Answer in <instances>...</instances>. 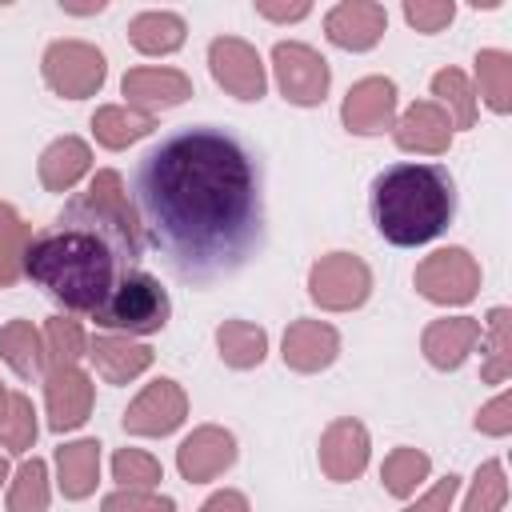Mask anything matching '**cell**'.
<instances>
[{
    "label": "cell",
    "instance_id": "1f68e13d",
    "mask_svg": "<svg viewBox=\"0 0 512 512\" xmlns=\"http://www.w3.org/2000/svg\"><path fill=\"white\" fill-rule=\"evenodd\" d=\"M32 228L24 224V216L0 200V288H12L24 276V252H28Z\"/></svg>",
    "mask_w": 512,
    "mask_h": 512
},
{
    "label": "cell",
    "instance_id": "d590c367",
    "mask_svg": "<svg viewBox=\"0 0 512 512\" xmlns=\"http://www.w3.org/2000/svg\"><path fill=\"white\" fill-rule=\"evenodd\" d=\"M112 480L120 488H148V492H156V484L164 480V468L144 448H116V456H112Z\"/></svg>",
    "mask_w": 512,
    "mask_h": 512
},
{
    "label": "cell",
    "instance_id": "9a60e30c",
    "mask_svg": "<svg viewBox=\"0 0 512 512\" xmlns=\"http://www.w3.org/2000/svg\"><path fill=\"white\" fill-rule=\"evenodd\" d=\"M120 92H124V104L144 112V116H156L164 108H176L192 96V80L180 72V68H156V64H140V68H128L124 80H120Z\"/></svg>",
    "mask_w": 512,
    "mask_h": 512
},
{
    "label": "cell",
    "instance_id": "f1b7e54d",
    "mask_svg": "<svg viewBox=\"0 0 512 512\" xmlns=\"http://www.w3.org/2000/svg\"><path fill=\"white\" fill-rule=\"evenodd\" d=\"M484 336V360H480V380L484 384H504L512 376V312L500 304L488 312V332Z\"/></svg>",
    "mask_w": 512,
    "mask_h": 512
},
{
    "label": "cell",
    "instance_id": "cb8c5ba5",
    "mask_svg": "<svg viewBox=\"0 0 512 512\" xmlns=\"http://www.w3.org/2000/svg\"><path fill=\"white\" fill-rule=\"evenodd\" d=\"M184 36H188L184 16H176L168 8H148L128 20V40L144 56H172L184 44Z\"/></svg>",
    "mask_w": 512,
    "mask_h": 512
},
{
    "label": "cell",
    "instance_id": "74e56055",
    "mask_svg": "<svg viewBox=\"0 0 512 512\" xmlns=\"http://www.w3.org/2000/svg\"><path fill=\"white\" fill-rule=\"evenodd\" d=\"M100 512H176V500L148 488H116L100 500Z\"/></svg>",
    "mask_w": 512,
    "mask_h": 512
},
{
    "label": "cell",
    "instance_id": "4316f807",
    "mask_svg": "<svg viewBox=\"0 0 512 512\" xmlns=\"http://www.w3.org/2000/svg\"><path fill=\"white\" fill-rule=\"evenodd\" d=\"M216 352L236 372L260 368L264 356H268V332L260 324H252V320H224L216 328Z\"/></svg>",
    "mask_w": 512,
    "mask_h": 512
},
{
    "label": "cell",
    "instance_id": "d6986e66",
    "mask_svg": "<svg viewBox=\"0 0 512 512\" xmlns=\"http://www.w3.org/2000/svg\"><path fill=\"white\" fill-rule=\"evenodd\" d=\"M280 356L292 372H324L340 356V332L328 320H292L280 340Z\"/></svg>",
    "mask_w": 512,
    "mask_h": 512
},
{
    "label": "cell",
    "instance_id": "4dcf8cb0",
    "mask_svg": "<svg viewBox=\"0 0 512 512\" xmlns=\"http://www.w3.org/2000/svg\"><path fill=\"white\" fill-rule=\"evenodd\" d=\"M432 96H436V104L448 112L452 132L476 124V88H472V80H468L460 68H440V72L432 76Z\"/></svg>",
    "mask_w": 512,
    "mask_h": 512
},
{
    "label": "cell",
    "instance_id": "bcb514c9",
    "mask_svg": "<svg viewBox=\"0 0 512 512\" xmlns=\"http://www.w3.org/2000/svg\"><path fill=\"white\" fill-rule=\"evenodd\" d=\"M4 396H8V388H4V384H0V404H4Z\"/></svg>",
    "mask_w": 512,
    "mask_h": 512
},
{
    "label": "cell",
    "instance_id": "44dd1931",
    "mask_svg": "<svg viewBox=\"0 0 512 512\" xmlns=\"http://www.w3.org/2000/svg\"><path fill=\"white\" fill-rule=\"evenodd\" d=\"M480 344V320L476 316H444V320H432L420 336V348H424V360L440 372H452L460 368L472 348Z\"/></svg>",
    "mask_w": 512,
    "mask_h": 512
},
{
    "label": "cell",
    "instance_id": "b9f144b4",
    "mask_svg": "<svg viewBox=\"0 0 512 512\" xmlns=\"http://www.w3.org/2000/svg\"><path fill=\"white\" fill-rule=\"evenodd\" d=\"M256 12H260L264 20H276V24H296V20H304V16L312 12V4H308V0H292V4L256 0Z\"/></svg>",
    "mask_w": 512,
    "mask_h": 512
},
{
    "label": "cell",
    "instance_id": "ee69618b",
    "mask_svg": "<svg viewBox=\"0 0 512 512\" xmlns=\"http://www.w3.org/2000/svg\"><path fill=\"white\" fill-rule=\"evenodd\" d=\"M60 8H64L68 16H96V12H104V0H92V4H72V0H60Z\"/></svg>",
    "mask_w": 512,
    "mask_h": 512
},
{
    "label": "cell",
    "instance_id": "f546056e",
    "mask_svg": "<svg viewBox=\"0 0 512 512\" xmlns=\"http://www.w3.org/2000/svg\"><path fill=\"white\" fill-rule=\"evenodd\" d=\"M428 472H432L428 452L404 444V448H392V452L384 456V464H380V484H384L388 496L408 500V496L428 480Z\"/></svg>",
    "mask_w": 512,
    "mask_h": 512
},
{
    "label": "cell",
    "instance_id": "8d00e7d4",
    "mask_svg": "<svg viewBox=\"0 0 512 512\" xmlns=\"http://www.w3.org/2000/svg\"><path fill=\"white\" fill-rule=\"evenodd\" d=\"M504 500H508V480H504V464L500 460H484L472 476V488H468V500L460 512H504Z\"/></svg>",
    "mask_w": 512,
    "mask_h": 512
},
{
    "label": "cell",
    "instance_id": "ffe728a7",
    "mask_svg": "<svg viewBox=\"0 0 512 512\" xmlns=\"http://www.w3.org/2000/svg\"><path fill=\"white\" fill-rule=\"evenodd\" d=\"M92 368L108 380V384H128L136 376H144L152 368V348L132 340V336H120V332H96L88 336V352Z\"/></svg>",
    "mask_w": 512,
    "mask_h": 512
},
{
    "label": "cell",
    "instance_id": "277c9868",
    "mask_svg": "<svg viewBox=\"0 0 512 512\" xmlns=\"http://www.w3.org/2000/svg\"><path fill=\"white\" fill-rule=\"evenodd\" d=\"M56 224L100 236L116 252V260H124V264H136L144 256V224H140L136 200L124 188V176L116 168H100L88 180V188L64 204Z\"/></svg>",
    "mask_w": 512,
    "mask_h": 512
},
{
    "label": "cell",
    "instance_id": "9c48e42d",
    "mask_svg": "<svg viewBox=\"0 0 512 512\" xmlns=\"http://www.w3.org/2000/svg\"><path fill=\"white\" fill-rule=\"evenodd\" d=\"M372 272L352 252H328L308 268V296L324 312H352L368 300Z\"/></svg>",
    "mask_w": 512,
    "mask_h": 512
},
{
    "label": "cell",
    "instance_id": "4fadbf2b",
    "mask_svg": "<svg viewBox=\"0 0 512 512\" xmlns=\"http://www.w3.org/2000/svg\"><path fill=\"white\" fill-rule=\"evenodd\" d=\"M236 464V436L220 424L192 428L176 448V468L188 484H208Z\"/></svg>",
    "mask_w": 512,
    "mask_h": 512
},
{
    "label": "cell",
    "instance_id": "5bb4252c",
    "mask_svg": "<svg viewBox=\"0 0 512 512\" xmlns=\"http://www.w3.org/2000/svg\"><path fill=\"white\" fill-rule=\"evenodd\" d=\"M340 120L352 136H380L396 124V84L388 76H364L348 88Z\"/></svg>",
    "mask_w": 512,
    "mask_h": 512
},
{
    "label": "cell",
    "instance_id": "83f0119b",
    "mask_svg": "<svg viewBox=\"0 0 512 512\" xmlns=\"http://www.w3.org/2000/svg\"><path fill=\"white\" fill-rule=\"evenodd\" d=\"M476 100H484L496 116L512 112V52L480 48L476 52Z\"/></svg>",
    "mask_w": 512,
    "mask_h": 512
},
{
    "label": "cell",
    "instance_id": "d6a6232c",
    "mask_svg": "<svg viewBox=\"0 0 512 512\" xmlns=\"http://www.w3.org/2000/svg\"><path fill=\"white\" fill-rule=\"evenodd\" d=\"M36 408L24 392H8L4 404H0V444L12 452V456H24L32 444H36Z\"/></svg>",
    "mask_w": 512,
    "mask_h": 512
},
{
    "label": "cell",
    "instance_id": "ba28073f",
    "mask_svg": "<svg viewBox=\"0 0 512 512\" xmlns=\"http://www.w3.org/2000/svg\"><path fill=\"white\" fill-rule=\"evenodd\" d=\"M272 76H276V88L288 104L296 108H316L324 104L328 96V84H332V68L328 60L312 48V44H300V40H280L272 48Z\"/></svg>",
    "mask_w": 512,
    "mask_h": 512
},
{
    "label": "cell",
    "instance_id": "f6af8a7d",
    "mask_svg": "<svg viewBox=\"0 0 512 512\" xmlns=\"http://www.w3.org/2000/svg\"><path fill=\"white\" fill-rule=\"evenodd\" d=\"M4 480H8V460L0 456V484H4Z\"/></svg>",
    "mask_w": 512,
    "mask_h": 512
},
{
    "label": "cell",
    "instance_id": "e0dca14e",
    "mask_svg": "<svg viewBox=\"0 0 512 512\" xmlns=\"http://www.w3.org/2000/svg\"><path fill=\"white\" fill-rule=\"evenodd\" d=\"M388 28V12L376 0H340L324 16V36L344 52H368L380 44Z\"/></svg>",
    "mask_w": 512,
    "mask_h": 512
},
{
    "label": "cell",
    "instance_id": "ab89813d",
    "mask_svg": "<svg viewBox=\"0 0 512 512\" xmlns=\"http://www.w3.org/2000/svg\"><path fill=\"white\" fill-rule=\"evenodd\" d=\"M476 432L480 436H508L512 432V392L504 388L500 396H492L480 412H476Z\"/></svg>",
    "mask_w": 512,
    "mask_h": 512
},
{
    "label": "cell",
    "instance_id": "6da1fadb",
    "mask_svg": "<svg viewBox=\"0 0 512 512\" xmlns=\"http://www.w3.org/2000/svg\"><path fill=\"white\" fill-rule=\"evenodd\" d=\"M136 212L180 280L232 276L264 240L260 164L232 132L188 124L140 160Z\"/></svg>",
    "mask_w": 512,
    "mask_h": 512
},
{
    "label": "cell",
    "instance_id": "5b68a950",
    "mask_svg": "<svg viewBox=\"0 0 512 512\" xmlns=\"http://www.w3.org/2000/svg\"><path fill=\"white\" fill-rule=\"evenodd\" d=\"M168 316H172V300L160 288V280L152 272H124V276H116V288L108 292V300L100 304V312L92 320L104 332L152 336L168 324Z\"/></svg>",
    "mask_w": 512,
    "mask_h": 512
},
{
    "label": "cell",
    "instance_id": "60d3db41",
    "mask_svg": "<svg viewBox=\"0 0 512 512\" xmlns=\"http://www.w3.org/2000/svg\"><path fill=\"white\" fill-rule=\"evenodd\" d=\"M456 492H460V476H456V472H448V476H444V480H436L420 500H412L404 512H452Z\"/></svg>",
    "mask_w": 512,
    "mask_h": 512
},
{
    "label": "cell",
    "instance_id": "3957f363",
    "mask_svg": "<svg viewBox=\"0 0 512 512\" xmlns=\"http://www.w3.org/2000/svg\"><path fill=\"white\" fill-rule=\"evenodd\" d=\"M116 252L80 228H48L28 240L24 276L36 280L68 312L96 316L108 292L116 288Z\"/></svg>",
    "mask_w": 512,
    "mask_h": 512
},
{
    "label": "cell",
    "instance_id": "e575fe53",
    "mask_svg": "<svg viewBox=\"0 0 512 512\" xmlns=\"http://www.w3.org/2000/svg\"><path fill=\"white\" fill-rule=\"evenodd\" d=\"M44 352H48V364L52 368H64V364H80L84 352H88V336L76 320L68 316H52L44 324Z\"/></svg>",
    "mask_w": 512,
    "mask_h": 512
},
{
    "label": "cell",
    "instance_id": "7c38bea8",
    "mask_svg": "<svg viewBox=\"0 0 512 512\" xmlns=\"http://www.w3.org/2000/svg\"><path fill=\"white\" fill-rule=\"evenodd\" d=\"M96 404V384L80 364L48 368L44 372V408H48V428L52 432H72L92 416Z\"/></svg>",
    "mask_w": 512,
    "mask_h": 512
},
{
    "label": "cell",
    "instance_id": "ac0fdd59",
    "mask_svg": "<svg viewBox=\"0 0 512 512\" xmlns=\"http://www.w3.org/2000/svg\"><path fill=\"white\" fill-rule=\"evenodd\" d=\"M392 140L404 152H420V156H444L452 148V120L436 100H412L396 124H392Z\"/></svg>",
    "mask_w": 512,
    "mask_h": 512
},
{
    "label": "cell",
    "instance_id": "836d02e7",
    "mask_svg": "<svg viewBox=\"0 0 512 512\" xmlns=\"http://www.w3.org/2000/svg\"><path fill=\"white\" fill-rule=\"evenodd\" d=\"M48 464L40 456L24 460L8 484V512H48Z\"/></svg>",
    "mask_w": 512,
    "mask_h": 512
},
{
    "label": "cell",
    "instance_id": "7a4b0ae2",
    "mask_svg": "<svg viewBox=\"0 0 512 512\" xmlns=\"http://www.w3.org/2000/svg\"><path fill=\"white\" fill-rule=\"evenodd\" d=\"M376 232L396 248L436 240L456 216V180L440 164L400 160L384 168L368 188Z\"/></svg>",
    "mask_w": 512,
    "mask_h": 512
},
{
    "label": "cell",
    "instance_id": "30bf717a",
    "mask_svg": "<svg viewBox=\"0 0 512 512\" xmlns=\"http://www.w3.org/2000/svg\"><path fill=\"white\" fill-rule=\"evenodd\" d=\"M208 72L212 80L236 100H260L268 92V72L260 52L240 36H216L208 44Z\"/></svg>",
    "mask_w": 512,
    "mask_h": 512
},
{
    "label": "cell",
    "instance_id": "52a82bcc",
    "mask_svg": "<svg viewBox=\"0 0 512 512\" xmlns=\"http://www.w3.org/2000/svg\"><path fill=\"white\" fill-rule=\"evenodd\" d=\"M412 284H416V292H420L424 300H432V304H444V308L468 304V300L480 292V260H476L468 248H460V244L436 248L432 256H424V260L416 264Z\"/></svg>",
    "mask_w": 512,
    "mask_h": 512
},
{
    "label": "cell",
    "instance_id": "603a6c76",
    "mask_svg": "<svg viewBox=\"0 0 512 512\" xmlns=\"http://www.w3.org/2000/svg\"><path fill=\"white\" fill-rule=\"evenodd\" d=\"M92 168V148L80 136H60L52 140L40 160H36V176L48 192H72Z\"/></svg>",
    "mask_w": 512,
    "mask_h": 512
},
{
    "label": "cell",
    "instance_id": "7bdbcfd3",
    "mask_svg": "<svg viewBox=\"0 0 512 512\" xmlns=\"http://www.w3.org/2000/svg\"><path fill=\"white\" fill-rule=\"evenodd\" d=\"M200 512H252V504H248L244 492L224 488V492H212V496L200 504Z\"/></svg>",
    "mask_w": 512,
    "mask_h": 512
},
{
    "label": "cell",
    "instance_id": "d4e9b609",
    "mask_svg": "<svg viewBox=\"0 0 512 512\" xmlns=\"http://www.w3.org/2000/svg\"><path fill=\"white\" fill-rule=\"evenodd\" d=\"M0 360L20 376V380H36L48 368V352H44V332L32 320H8L0 328Z\"/></svg>",
    "mask_w": 512,
    "mask_h": 512
},
{
    "label": "cell",
    "instance_id": "8fae6325",
    "mask_svg": "<svg viewBox=\"0 0 512 512\" xmlns=\"http://www.w3.org/2000/svg\"><path fill=\"white\" fill-rule=\"evenodd\" d=\"M188 420V396L176 380H152L120 416L128 436H168Z\"/></svg>",
    "mask_w": 512,
    "mask_h": 512
},
{
    "label": "cell",
    "instance_id": "8992f818",
    "mask_svg": "<svg viewBox=\"0 0 512 512\" xmlns=\"http://www.w3.org/2000/svg\"><path fill=\"white\" fill-rule=\"evenodd\" d=\"M40 72H44V84L56 96H64V100H88V96L100 92V84L108 76V60L88 40H52L44 48Z\"/></svg>",
    "mask_w": 512,
    "mask_h": 512
},
{
    "label": "cell",
    "instance_id": "2e32d148",
    "mask_svg": "<svg viewBox=\"0 0 512 512\" xmlns=\"http://www.w3.org/2000/svg\"><path fill=\"white\" fill-rule=\"evenodd\" d=\"M368 452H372L368 428L352 416H340L320 432V472L336 484L356 480L368 468Z\"/></svg>",
    "mask_w": 512,
    "mask_h": 512
},
{
    "label": "cell",
    "instance_id": "f35d334b",
    "mask_svg": "<svg viewBox=\"0 0 512 512\" xmlns=\"http://www.w3.org/2000/svg\"><path fill=\"white\" fill-rule=\"evenodd\" d=\"M452 16H456V4L452 0H404V20L416 32H424V36L444 32L452 24Z\"/></svg>",
    "mask_w": 512,
    "mask_h": 512
},
{
    "label": "cell",
    "instance_id": "7402d4cb",
    "mask_svg": "<svg viewBox=\"0 0 512 512\" xmlns=\"http://www.w3.org/2000/svg\"><path fill=\"white\" fill-rule=\"evenodd\" d=\"M100 484V440H68L56 448V488L64 500H88Z\"/></svg>",
    "mask_w": 512,
    "mask_h": 512
},
{
    "label": "cell",
    "instance_id": "484cf974",
    "mask_svg": "<svg viewBox=\"0 0 512 512\" xmlns=\"http://www.w3.org/2000/svg\"><path fill=\"white\" fill-rule=\"evenodd\" d=\"M152 132H156V116H144L128 104H100L92 112V136H96V144H104L112 152H120Z\"/></svg>",
    "mask_w": 512,
    "mask_h": 512
}]
</instances>
